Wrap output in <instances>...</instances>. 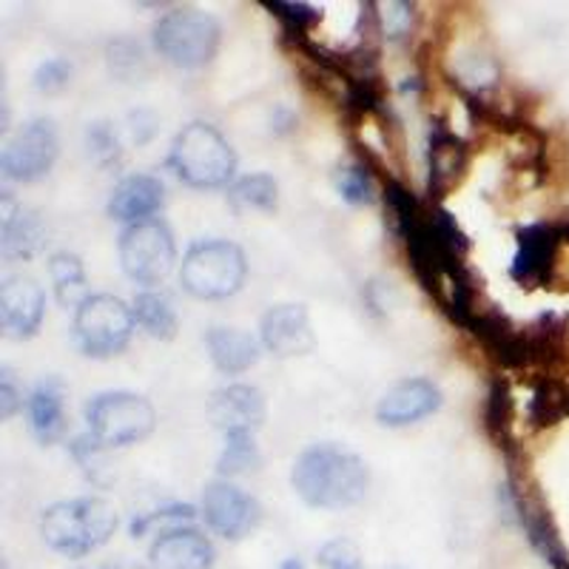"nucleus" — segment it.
<instances>
[{"mask_svg": "<svg viewBox=\"0 0 569 569\" xmlns=\"http://www.w3.org/2000/svg\"><path fill=\"white\" fill-rule=\"evenodd\" d=\"M291 481L305 505L339 510L362 501L370 472L368 465L345 447L313 445L297 459Z\"/></svg>", "mask_w": 569, "mask_h": 569, "instance_id": "obj_1", "label": "nucleus"}, {"mask_svg": "<svg viewBox=\"0 0 569 569\" xmlns=\"http://www.w3.org/2000/svg\"><path fill=\"white\" fill-rule=\"evenodd\" d=\"M117 530V512L106 498H71L58 501L40 518L43 541L54 552L69 558H83L103 547Z\"/></svg>", "mask_w": 569, "mask_h": 569, "instance_id": "obj_2", "label": "nucleus"}, {"mask_svg": "<svg viewBox=\"0 0 569 569\" xmlns=\"http://www.w3.org/2000/svg\"><path fill=\"white\" fill-rule=\"evenodd\" d=\"M171 169L191 188H222L237 171V154L208 123H188L171 146Z\"/></svg>", "mask_w": 569, "mask_h": 569, "instance_id": "obj_3", "label": "nucleus"}, {"mask_svg": "<svg viewBox=\"0 0 569 569\" xmlns=\"http://www.w3.org/2000/svg\"><path fill=\"white\" fill-rule=\"evenodd\" d=\"M248 262L240 246L228 240H206L182 257L180 282L197 299H228L246 282Z\"/></svg>", "mask_w": 569, "mask_h": 569, "instance_id": "obj_4", "label": "nucleus"}, {"mask_svg": "<svg viewBox=\"0 0 569 569\" xmlns=\"http://www.w3.org/2000/svg\"><path fill=\"white\" fill-rule=\"evenodd\" d=\"M89 436L100 447H129L151 436L157 413L149 399L129 390H109L86 405Z\"/></svg>", "mask_w": 569, "mask_h": 569, "instance_id": "obj_5", "label": "nucleus"}, {"mask_svg": "<svg viewBox=\"0 0 569 569\" xmlns=\"http://www.w3.org/2000/svg\"><path fill=\"white\" fill-rule=\"evenodd\" d=\"M220 23L200 9H174L154 27V46L162 58L180 69L211 63L220 49Z\"/></svg>", "mask_w": 569, "mask_h": 569, "instance_id": "obj_6", "label": "nucleus"}, {"mask_svg": "<svg viewBox=\"0 0 569 569\" xmlns=\"http://www.w3.org/2000/svg\"><path fill=\"white\" fill-rule=\"evenodd\" d=\"M134 308L111 293H91L74 313V337L91 359H109L126 350L134 333Z\"/></svg>", "mask_w": 569, "mask_h": 569, "instance_id": "obj_7", "label": "nucleus"}, {"mask_svg": "<svg viewBox=\"0 0 569 569\" xmlns=\"http://www.w3.org/2000/svg\"><path fill=\"white\" fill-rule=\"evenodd\" d=\"M174 237L162 220L134 222L120 237V266H123L126 277L134 282H162L174 268Z\"/></svg>", "mask_w": 569, "mask_h": 569, "instance_id": "obj_8", "label": "nucleus"}, {"mask_svg": "<svg viewBox=\"0 0 569 569\" xmlns=\"http://www.w3.org/2000/svg\"><path fill=\"white\" fill-rule=\"evenodd\" d=\"M58 129L49 117H34L14 131L0 154V171L7 180L34 182L43 180L58 160Z\"/></svg>", "mask_w": 569, "mask_h": 569, "instance_id": "obj_9", "label": "nucleus"}, {"mask_svg": "<svg viewBox=\"0 0 569 569\" xmlns=\"http://www.w3.org/2000/svg\"><path fill=\"white\" fill-rule=\"evenodd\" d=\"M202 516L217 536H222L226 541H242L262 521V507L257 498L248 496L231 481H213L202 496Z\"/></svg>", "mask_w": 569, "mask_h": 569, "instance_id": "obj_10", "label": "nucleus"}, {"mask_svg": "<svg viewBox=\"0 0 569 569\" xmlns=\"http://www.w3.org/2000/svg\"><path fill=\"white\" fill-rule=\"evenodd\" d=\"M561 240L563 228L552 222H532V226L518 228L516 257L510 262L512 282L521 288H541L550 282Z\"/></svg>", "mask_w": 569, "mask_h": 569, "instance_id": "obj_11", "label": "nucleus"}, {"mask_svg": "<svg viewBox=\"0 0 569 569\" xmlns=\"http://www.w3.org/2000/svg\"><path fill=\"white\" fill-rule=\"evenodd\" d=\"M46 313V293L38 279L14 273L0 284V322L7 337L32 339Z\"/></svg>", "mask_w": 569, "mask_h": 569, "instance_id": "obj_12", "label": "nucleus"}, {"mask_svg": "<svg viewBox=\"0 0 569 569\" xmlns=\"http://www.w3.org/2000/svg\"><path fill=\"white\" fill-rule=\"evenodd\" d=\"M208 416L222 433H257L266 421V399L251 385H228L208 401Z\"/></svg>", "mask_w": 569, "mask_h": 569, "instance_id": "obj_13", "label": "nucleus"}, {"mask_svg": "<svg viewBox=\"0 0 569 569\" xmlns=\"http://www.w3.org/2000/svg\"><path fill=\"white\" fill-rule=\"evenodd\" d=\"M217 550L194 527H171L151 543V569H213Z\"/></svg>", "mask_w": 569, "mask_h": 569, "instance_id": "obj_14", "label": "nucleus"}, {"mask_svg": "<svg viewBox=\"0 0 569 569\" xmlns=\"http://www.w3.org/2000/svg\"><path fill=\"white\" fill-rule=\"evenodd\" d=\"M441 408V390L430 379H405L382 396L376 419L385 427H405Z\"/></svg>", "mask_w": 569, "mask_h": 569, "instance_id": "obj_15", "label": "nucleus"}, {"mask_svg": "<svg viewBox=\"0 0 569 569\" xmlns=\"http://www.w3.org/2000/svg\"><path fill=\"white\" fill-rule=\"evenodd\" d=\"M262 345L271 353L282 356H305L311 353L317 337H313L311 317L302 305H277L262 317Z\"/></svg>", "mask_w": 569, "mask_h": 569, "instance_id": "obj_16", "label": "nucleus"}, {"mask_svg": "<svg viewBox=\"0 0 569 569\" xmlns=\"http://www.w3.org/2000/svg\"><path fill=\"white\" fill-rule=\"evenodd\" d=\"M0 206V251L7 259H29L46 246V226L40 213L18 206L9 191H3Z\"/></svg>", "mask_w": 569, "mask_h": 569, "instance_id": "obj_17", "label": "nucleus"}, {"mask_svg": "<svg viewBox=\"0 0 569 569\" xmlns=\"http://www.w3.org/2000/svg\"><path fill=\"white\" fill-rule=\"evenodd\" d=\"M166 202V188L151 174H131L114 188L109 202V213L120 222H146Z\"/></svg>", "mask_w": 569, "mask_h": 569, "instance_id": "obj_18", "label": "nucleus"}, {"mask_svg": "<svg viewBox=\"0 0 569 569\" xmlns=\"http://www.w3.org/2000/svg\"><path fill=\"white\" fill-rule=\"evenodd\" d=\"M427 162H430V180L427 188L433 197H445L456 182L461 180L467 169V146L447 131L445 126H433L430 131V151H427Z\"/></svg>", "mask_w": 569, "mask_h": 569, "instance_id": "obj_19", "label": "nucleus"}, {"mask_svg": "<svg viewBox=\"0 0 569 569\" xmlns=\"http://www.w3.org/2000/svg\"><path fill=\"white\" fill-rule=\"evenodd\" d=\"M29 427L40 445H54L66 430V388L58 376L38 382L29 399Z\"/></svg>", "mask_w": 569, "mask_h": 569, "instance_id": "obj_20", "label": "nucleus"}, {"mask_svg": "<svg viewBox=\"0 0 569 569\" xmlns=\"http://www.w3.org/2000/svg\"><path fill=\"white\" fill-rule=\"evenodd\" d=\"M208 353L211 362L222 370V373H246L253 368L259 359V345L251 333L233 328H211L206 333Z\"/></svg>", "mask_w": 569, "mask_h": 569, "instance_id": "obj_21", "label": "nucleus"}, {"mask_svg": "<svg viewBox=\"0 0 569 569\" xmlns=\"http://www.w3.org/2000/svg\"><path fill=\"white\" fill-rule=\"evenodd\" d=\"M385 213H388L390 231L399 237V240H408L410 233L425 222V208L416 200L410 188L401 186L399 180L385 182Z\"/></svg>", "mask_w": 569, "mask_h": 569, "instance_id": "obj_22", "label": "nucleus"}, {"mask_svg": "<svg viewBox=\"0 0 569 569\" xmlns=\"http://www.w3.org/2000/svg\"><path fill=\"white\" fill-rule=\"evenodd\" d=\"M134 319L137 325L149 333V337L162 339V342H169V339L177 337V311L166 293H157V291L137 293Z\"/></svg>", "mask_w": 569, "mask_h": 569, "instance_id": "obj_23", "label": "nucleus"}, {"mask_svg": "<svg viewBox=\"0 0 569 569\" xmlns=\"http://www.w3.org/2000/svg\"><path fill=\"white\" fill-rule=\"evenodd\" d=\"M49 273H52L54 293L63 308H80L86 302V271L78 253L60 251L49 259Z\"/></svg>", "mask_w": 569, "mask_h": 569, "instance_id": "obj_24", "label": "nucleus"}, {"mask_svg": "<svg viewBox=\"0 0 569 569\" xmlns=\"http://www.w3.org/2000/svg\"><path fill=\"white\" fill-rule=\"evenodd\" d=\"M512 413H516V405H512L510 385H507L505 379H496V382L490 385V390H487L485 405V430L496 447L510 445Z\"/></svg>", "mask_w": 569, "mask_h": 569, "instance_id": "obj_25", "label": "nucleus"}, {"mask_svg": "<svg viewBox=\"0 0 569 569\" xmlns=\"http://www.w3.org/2000/svg\"><path fill=\"white\" fill-rule=\"evenodd\" d=\"M277 197L279 186L271 174H248L228 191V200L237 211H273Z\"/></svg>", "mask_w": 569, "mask_h": 569, "instance_id": "obj_26", "label": "nucleus"}, {"mask_svg": "<svg viewBox=\"0 0 569 569\" xmlns=\"http://www.w3.org/2000/svg\"><path fill=\"white\" fill-rule=\"evenodd\" d=\"M262 465L259 447L253 441V433H228L226 436V450H222L220 461H217V472L233 479V476H246Z\"/></svg>", "mask_w": 569, "mask_h": 569, "instance_id": "obj_27", "label": "nucleus"}, {"mask_svg": "<svg viewBox=\"0 0 569 569\" xmlns=\"http://www.w3.org/2000/svg\"><path fill=\"white\" fill-rule=\"evenodd\" d=\"M569 408V393L563 388H558L556 382H541L532 390L530 399V421L536 427L556 425Z\"/></svg>", "mask_w": 569, "mask_h": 569, "instance_id": "obj_28", "label": "nucleus"}, {"mask_svg": "<svg viewBox=\"0 0 569 569\" xmlns=\"http://www.w3.org/2000/svg\"><path fill=\"white\" fill-rule=\"evenodd\" d=\"M86 142H89L91 160L109 169L120 162V140H117V131L111 129V123L100 120V123H91L86 131Z\"/></svg>", "mask_w": 569, "mask_h": 569, "instance_id": "obj_29", "label": "nucleus"}, {"mask_svg": "<svg viewBox=\"0 0 569 569\" xmlns=\"http://www.w3.org/2000/svg\"><path fill=\"white\" fill-rule=\"evenodd\" d=\"M266 9H271L279 20L284 23L288 34H305V29L317 27L322 12H319L313 3H291V0H277V3H266Z\"/></svg>", "mask_w": 569, "mask_h": 569, "instance_id": "obj_30", "label": "nucleus"}, {"mask_svg": "<svg viewBox=\"0 0 569 569\" xmlns=\"http://www.w3.org/2000/svg\"><path fill=\"white\" fill-rule=\"evenodd\" d=\"M337 188L342 200L350 206H368L373 200V177L362 166H350V169L339 171Z\"/></svg>", "mask_w": 569, "mask_h": 569, "instance_id": "obj_31", "label": "nucleus"}, {"mask_svg": "<svg viewBox=\"0 0 569 569\" xmlns=\"http://www.w3.org/2000/svg\"><path fill=\"white\" fill-rule=\"evenodd\" d=\"M379 29H382L385 38H405L413 29V7L410 3H401V0H390V3H379Z\"/></svg>", "mask_w": 569, "mask_h": 569, "instance_id": "obj_32", "label": "nucleus"}, {"mask_svg": "<svg viewBox=\"0 0 569 569\" xmlns=\"http://www.w3.org/2000/svg\"><path fill=\"white\" fill-rule=\"evenodd\" d=\"M319 563L325 569H365L362 552L348 538H333L319 550Z\"/></svg>", "mask_w": 569, "mask_h": 569, "instance_id": "obj_33", "label": "nucleus"}, {"mask_svg": "<svg viewBox=\"0 0 569 569\" xmlns=\"http://www.w3.org/2000/svg\"><path fill=\"white\" fill-rule=\"evenodd\" d=\"M191 518H194V507H188V505L162 507V510L146 512V516L134 518V521H131V536L140 538L142 532L149 530V527H154V525H174V527H182V525H186V521H191Z\"/></svg>", "mask_w": 569, "mask_h": 569, "instance_id": "obj_34", "label": "nucleus"}, {"mask_svg": "<svg viewBox=\"0 0 569 569\" xmlns=\"http://www.w3.org/2000/svg\"><path fill=\"white\" fill-rule=\"evenodd\" d=\"M71 80V63L63 58H52L46 60V63L38 66L34 71V89L43 91V94H58L69 86Z\"/></svg>", "mask_w": 569, "mask_h": 569, "instance_id": "obj_35", "label": "nucleus"}, {"mask_svg": "<svg viewBox=\"0 0 569 569\" xmlns=\"http://www.w3.org/2000/svg\"><path fill=\"white\" fill-rule=\"evenodd\" d=\"M109 63H111V71H117L120 78H129V74H134L137 66H142V49L140 43H134V40H114V43L109 46Z\"/></svg>", "mask_w": 569, "mask_h": 569, "instance_id": "obj_36", "label": "nucleus"}, {"mask_svg": "<svg viewBox=\"0 0 569 569\" xmlns=\"http://www.w3.org/2000/svg\"><path fill=\"white\" fill-rule=\"evenodd\" d=\"M20 399H23V393H20L18 382H14L12 368H0V416L12 419L20 405H23Z\"/></svg>", "mask_w": 569, "mask_h": 569, "instance_id": "obj_37", "label": "nucleus"}, {"mask_svg": "<svg viewBox=\"0 0 569 569\" xmlns=\"http://www.w3.org/2000/svg\"><path fill=\"white\" fill-rule=\"evenodd\" d=\"M279 569H305V563L299 558H288V561L279 563Z\"/></svg>", "mask_w": 569, "mask_h": 569, "instance_id": "obj_38", "label": "nucleus"}]
</instances>
